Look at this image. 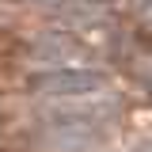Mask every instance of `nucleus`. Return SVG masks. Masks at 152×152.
<instances>
[{"mask_svg": "<svg viewBox=\"0 0 152 152\" xmlns=\"http://www.w3.org/2000/svg\"><path fill=\"white\" fill-rule=\"evenodd\" d=\"M114 118V99H69L50 103L38 114V145L50 152H84L103 141V133Z\"/></svg>", "mask_w": 152, "mask_h": 152, "instance_id": "nucleus-1", "label": "nucleus"}, {"mask_svg": "<svg viewBox=\"0 0 152 152\" xmlns=\"http://www.w3.org/2000/svg\"><path fill=\"white\" fill-rule=\"evenodd\" d=\"M31 95L50 99V103H69V99H95L107 95V76L88 65H65V69H38L27 80Z\"/></svg>", "mask_w": 152, "mask_h": 152, "instance_id": "nucleus-2", "label": "nucleus"}, {"mask_svg": "<svg viewBox=\"0 0 152 152\" xmlns=\"http://www.w3.org/2000/svg\"><path fill=\"white\" fill-rule=\"evenodd\" d=\"M27 53H31V61L42 65V69H65V65H72V61L84 57V46H80L76 34H69V31H42V34L31 38Z\"/></svg>", "mask_w": 152, "mask_h": 152, "instance_id": "nucleus-3", "label": "nucleus"}, {"mask_svg": "<svg viewBox=\"0 0 152 152\" xmlns=\"http://www.w3.org/2000/svg\"><path fill=\"white\" fill-rule=\"evenodd\" d=\"M141 152H152V141H145V145H141Z\"/></svg>", "mask_w": 152, "mask_h": 152, "instance_id": "nucleus-4", "label": "nucleus"}]
</instances>
